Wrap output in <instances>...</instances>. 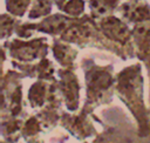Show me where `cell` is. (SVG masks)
Masks as SVG:
<instances>
[{
	"label": "cell",
	"instance_id": "3",
	"mask_svg": "<svg viewBox=\"0 0 150 143\" xmlns=\"http://www.w3.org/2000/svg\"><path fill=\"white\" fill-rule=\"evenodd\" d=\"M63 1H64V0H55V2H57V5H59V6H61V4H62Z\"/></svg>",
	"mask_w": 150,
	"mask_h": 143
},
{
	"label": "cell",
	"instance_id": "2",
	"mask_svg": "<svg viewBox=\"0 0 150 143\" xmlns=\"http://www.w3.org/2000/svg\"><path fill=\"white\" fill-rule=\"evenodd\" d=\"M83 9V1L82 0H70V2L67 5V12L79 14Z\"/></svg>",
	"mask_w": 150,
	"mask_h": 143
},
{
	"label": "cell",
	"instance_id": "1",
	"mask_svg": "<svg viewBox=\"0 0 150 143\" xmlns=\"http://www.w3.org/2000/svg\"><path fill=\"white\" fill-rule=\"evenodd\" d=\"M49 11H50V1L49 0H34L30 16H39V15L48 13Z\"/></svg>",
	"mask_w": 150,
	"mask_h": 143
}]
</instances>
